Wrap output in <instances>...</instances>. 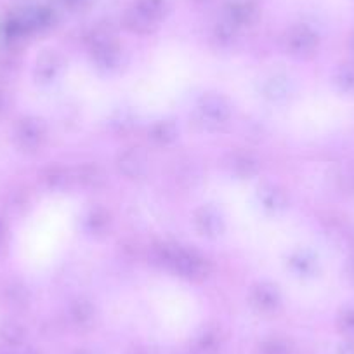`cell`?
Masks as SVG:
<instances>
[{
  "label": "cell",
  "mask_w": 354,
  "mask_h": 354,
  "mask_svg": "<svg viewBox=\"0 0 354 354\" xmlns=\"http://www.w3.org/2000/svg\"><path fill=\"white\" fill-rule=\"evenodd\" d=\"M342 330L349 335H354V311H349L342 318Z\"/></svg>",
  "instance_id": "1"
},
{
  "label": "cell",
  "mask_w": 354,
  "mask_h": 354,
  "mask_svg": "<svg viewBox=\"0 0 354 354\" xmlns=\"http://www.w3.org/2000/svg\"><path fill=\"white\" fill-rule=\"evenodd\" d=\"M342 84L344 87L349 88V91H354V66L347 68L342 73Z\"/></svg>",
  "instance_id": "2"
},
{
  "label": "cell",
  "mask_w": 354,
  "mask_h": 354,
  "mask_svg": "<svg viewBox=\"0 0 354 354\" xmlns=\"http://www.w3.org/2000/svg\"><path fill=\"white\" fill-rule=\"evenodd\" d=\"M337 354H354V342H344Z\"/></svg>",
  "instance_id": "3"
},
{
  "label": "cell",
  "mask_w": 354,
  "mask_h": 354,
  "mask_svg": "<svg viewBox=\"0 0 354 354\" xmlns=\"http://www.w3.org/2000/svg\"><path fill=\"white\" fill-rule=\"evenodd\" d=\"M266 354H288V353H287V349H283V347L271 346L266 349Z\"/></svg>",
  "instance_id": "4"
},
{
  "label": "cell",
  "mask_w": 354,
  "mask_h": 354,
  "mask_svg": "<svg viewBox=\"0 0 354 354\" xmlns=\"http://www.w3.org/2000/svg\"><path fill=\"white\" fill-rule=\"evenodd\" d=\"M4 354H26V353H4Z\"/></svg>",
  "instance_id": "5"
}]
</instances>
